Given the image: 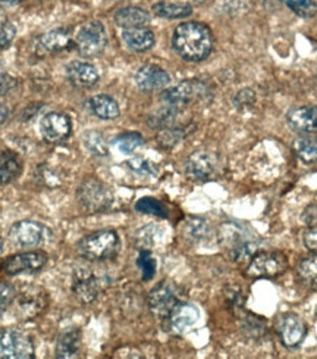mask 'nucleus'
Wrapping results in <instances>:
<instances>
[{"label": "nucleus", "instance_id": "1", "mask_svg": "<svg viewBox=\"0 0 317 359\" xmlns=\"http://www.w3.org/2000/svg\"><path fill=\"white\" fill-rule=\"evenodd\" d=\"M174 50L188 62H200L213 50V34L202 22H185L175 28Z\"/></svg>", "mask_w": 317, "mask_h": 359}, {"label": "nucleus", "instance_id": "2", "mask_svg": "<svg viewBox=\"0 0 317 359\" xmlns=\"http://www.w3.org/2000/svg\"><path fill=\"white\" fill-rule=\"evenodd\" d=\"M218 238L220 246L228 250L231 259L235 262H250V259L258 253V242L253 241L247 229L241 224H222Z\"/></svg>", "mask_w": 317, "mask_h": 359}, {"label": "nucleus", "instance_id": "3", "mask_svg": "<svg viewBox=\"0 0 317 359\" xmlns=\"http://www.w3.org/2000/svg\"><path fill=\"white\" fill-rule=\"evenodd\" d=\"M120 250V241L116 231L101 230L88 234L78 243L80 255L93 262L113 259Z\"/></svg>", "mask_w": 317, "mask_h": 359}, {"label": "nucleus", "instance_id": "4", "mask_svg": "<svg viewBox=\"0 0 317 359\" xmlns=\"http://www.w3.org/2000/svg\"><path fill=\"white\" fill-rule=\"evenodd\" d=\"M73 46L83 56H97L108 46V34L100 21H87L73 34Z\"/></svg>", "mask_w": 317, "mask_h": 359}, {"label": "nucleus", "instance_id": "5", "mask_svg": "<svg viewBox=\"0 0 317 359\" xmlns=\"http://www.w3.org/2000/svg\"><path fill=\"white\" fill-rule=\"evenodd\" d=\"M78 202L88 212H103L113 203L111 189L96 178H88L78 187Z\"/></svg>", "mask_w": 317, "mask_h": 359}, {"label": "nucleus", "instance_id": "6", "mask_svg": "<svg viewBox=\"0 0 317 359\" xmlns=\"http://www.w3.org/2000/svg\"><path fill=\"white\" fill-rule=\"evenodd\" d=\"M34 358L31 337L15 328H0V359Z\"/></svg>", "mask_w": 317, "mask_h": 359}, {"label": "nucleus", "instance_id": "7", "mask_svg": "<svg viewBox=\"0 0 317 359\" xmlns=\"http://www.w3.org/2000/svg\"><path fill=\"white\" fill-rule=\"evenodd\" d=\"M288 268V259L281 252H258L250 259L247 276L251 278H275Z\"/></svg>", "mask_w": 317, "mask_h": 359}, {"label": "nucleus", "instance_id": "8", "mask_svg": "<svg viewBox=\"0 0 317 359\" xmlns=\"http://www.w3.org/2000/svg\"><path fill=\"white\" fill-rule=\"evenodd\" d=\"M50 231L37 221H18L9 230L10 241L21 248H36L48 242Z\"/></svg>", "mask_w": 317, "mask_h": 359}, {"label": "nucleus", "instance_id": "9", "mask_svg": "<svg viewBox=\"0 0 317 359\" xmlns=\"http://www.w3.org/2000/svg\"><path fill=\"white\" fill-rule=\"evenodd\" d=\"M148 308L155 317L164 320L169 316L171 311L181 302L178 289L169 281H163L150 292L148 294Z\"/></svg>", "mask_w": 317, "mask_h": 359}, {"label": "nucleus", "instance_id": "10", "mask_svg": "<svg viewBox=\"0 0 317 359\" xmlns=\"http://www.w3.org/2000/svg\"><path fill=\"white\" fill-rule=\"evenodd\" d=\"M48 255L41 250L24 252L12 255L3 261V271L8 276H20L25 273H38L46 265Z\"/></svg>", "mask_w": 317, "mask_h": 359}, {"label": "nucleus", "instance_id": "11", "mask_svg": "<svg viewBox=\"0 0 317 359\" xmlns=\"http://www.w3.org/2000/svg\"><path fill=\"white\" fill-rule=\"evenodd\" d=\"M219 170V161L216 155L199 151L194 152L185 162V174L194 182H207L211 180Z\"/></svg>", "mask_w": 317, "mask_h": 359}, {"label": "nucleus", "instance_id": "12", "mask_svg": "<svg viewBox=\"0 0 317 359\" xmlns=\"http://www.w3.org/2000/svg\"><path fill=\"white\" fill-rule=\"evenodd\" d=\"M40 131L44 140L49 143H62L69 139L72 133L71 118L62 112H50L41 119Z\"/></svg>", "mask_w": 317, "mask_h": 359}, {"label": "nucleus", "instance_id": "13", "mask_svg": "<svg viewBox=\"0 0 317 359\" xmlns=\"http://www.w3.org/2000/svg\"><path fill=\"white\" fill-rule=\"evenodd\" d=\"M276 332L285 346L295 348L304 340L307 334V325L297 313L286 312L278 318Z\"/></svg>", "mask_w": 317, "mask_h": 359}, {"label": "nucleus", "instance_id": "14", "mask_svg": "<svg viewBox=\"0 0 317 359\" xmlns=\"http://www.w3.org/2000/svg\"><path fill=\"white\" fill-rule=\"evenodd\" d=\"M203 95H204V86L200 81L188 80V81L179 83L178 86L166 88L162 93V100L166 104H172V107H176L181 109L190 102L202 97Z\"/></svg>", "mask_w": 317, "mask_h": 359}, {"label": "nucleus", "instance_id": "15", "mask_svg": "<svg viewBox=\"0 0 317 359\" xmlns=\"http://www.w3.org/2000/svg\"><path fill=\"white\" fill-rule=\"evenodd\" d=\"M72 290L83 304H92L101 290V280L87 268L77 269L73 276Z\"/></svg>", "mask_w": 317, "mask_h": 359}, {"label": "nucleus", "instance_id": "16", "mask_svg": "<svg viewBox=\"0 0 317 359\" xmlns=\"http://www.w3.org/2000/svg\"><path fill=\"white\" fill-rule=\"evenodd\" d=\"M200 318V312L191 304L179 302L168 317H166V327L172 333H184L192 327Z\"/></svg>", "mask_w": 317, "mask_h": 359}, {"label": "nucleus", "instance_id": "17", "mask_svg": "<svg viewBox=\"0 0 317 359\" xmlns=\"http://www.w3.org/2000/svg\"><path fill=\"white\" fill-rule=\"evenodd\" d=\"M135 83L143 92H156L171 83L169 74L157 65H144L135 74Z\"/></svg>", "mask_w": 317, "mask_h": 359}, {"label": "nucleus", "instance_id": "18", "mask_svg": "<svg viewBox=\"0 0 317 359\" xmlns=\"http://www.w3.org/2000/svg\"><path fill=\"white\" fill-rule=\"evenodd\" d=\"M48 305V293L40 287H27L18 294V309L25 318H34Z\"/></svg>", "mask_w": 317, "mask_h": 359}, {"label": "nucleus", "instance_id": "19", "mask_svg": "<svg viewBox=\"0 0 317 359\" xmlns=\"http://www.w3.org/2000/svg\"><path fill=\"white\" fill-rule=\"evenodd\" d=\"M290 127L298 133L311 134L317 131V107L306 104V107L294 108L286 115Z\"/></svg>", "mask_w": 317, "mask_h": 359}, {"label": "nucleus", "instance_id": "20", "mask_svg": "<svg viewBox=\"0 0 317 359\" xmlns=\"http://www.w3.org/2000/svg\"><path fill=\"white\" fill-rule=\"evenodd\" d=\"M66 77L73 86L88 88L99 81V72L92 64L73 61L66 67Z\"/></svg>", "mask_w": 317, "mask_h": 359}, {"label": "nucleus", "instance_id": "21", "mask_svg": "<svg viewBox=\"0 0 317 359\" xmlns=\"http://www.w3.org/2000/svg\"><path fill=\"white\" fill-rule=\"evenodd\" d=\"M73 46V34L69 28H56L43 34L38 40V48L44 52H62Z\"/></svg>", "mask_w": 317, "mask_h": 359}, {"label": "nucleus", "instance_id": "22", "mask_svg": "<svg viewBox=\"0 0 317 359\" xmlns=\"http://www.w3.org/2000/svg\"><path fill=\"white\" fill-rule=\"evenodd\" d=\"M122 40L134 52H147L155 46L156 37L152 29L146 27H137V28H127L122 33Z\"/></svg>", "mask_w": 317, "mask_h": 359}, {"label": "nucleus", "instance_id": "23", "mask_svg": "<svg viewBox=\"0 0 317 359\" xmlns=\"http://www.w3.org/2000/svg\"><path fill=\"white\" fill-rule=\"evenodd\" d=\"M150 13L139 6H127L115 13V24L122 28L146 27L150 22Z\"/></svg>", "mask_w": 317, "mask_h": 359}, {"label": "nucleus", "instance_id": "24", "mask_svg": "<svg viewBox=\"0 0 317 359\" xmlns=\"http://www.w3.org/2000/svg\"><path fill=\"white\" fill-rule=\"evenodd\" d=\"M81 332L77 328H71L60 333L56 341V356L57 358H77L80 352Z\"/></svg>", "mask_w": 317, "mask_h": 359}, {"label": "nucleus", "instance_id": "25", "mask_svg": "<svg viewBox=\"0 0 317 359\" xmlns=\"http://www.w3.org/2000/svg\"><path fill=\"white\" fill-rule=\"evenodd\" d=\"M88 104L96 116L106 119V121H112L120 115L118 102L108 95H96L88 100Z\"/></svg>", "mask_w": 317, "mask_h": 359}, {"label": "nucleus", "instance_id": "26", "mask_svg": "<svg viewBox=\"0 0 317 359\" xmlns=\"http://www.w3.org/2000/svg\"><path fill=\"white\" fill-rule=\"evenodd\" d=\"M293 151L304 163L317 162V136L301 134L293 140Z\"/></svg>", "mask_w": 317, "mask_h": 359}, {"label": "nucleus", "instance_id": "27", "mask_svg": "<svg viewBox=\"0 0 317 359\" xmlns=\"http://www.w3.org/2000/svg\"><path fill=\"white\" fill-rule=\"evenodd\" d=\"M22 171V163L20 158L12 152L0 154V186L12 183L18 178Z\"/></svg>", "mask_w": 317, "mask_h": 359}, {"label": "nucleus", "instance_id": "28", "mask_svg": "<svg viewBox=\"0 0 317 359\" xmlns=\"http://www.w3.org/2000/svg\"><path fill=\"white\" fill-rule=\"evenodd\" d=\"M153 12L157 17L168 18V20H179L187 18L191 15L192 9L185 4H171V2H159L153 5Z\"/></svg>", "mask_w": 317, "mask_h": 359}, {"label": "nucleus", "instance_id": "29", "mask_svg": "<svg viewBox=\"0 0 317 359\" xmlns=\"http://www.w3.org/2000/svg\"><path fill=\"white\" fill-rule=\"evenodd\" d=\"M178 116H179V108L172 107V104H166V107L160 108L155 115L150 116L148 124L157 130L169 128L175 126Z\"/></svg>", "mask_w": 317, "mask_h": 359}, {"label": "nucleus", "instance_id": "30", "mask_svg": "<svg viewBox=\"0 0 317 359\" xmlns=\"http://www.w3.org/2000/svg\"><path fill=\"white\" fill-rule=\"evenodd\" d=\"M298 276L309 287L317 289V252L298 264Z\"/></svg>", "mask_w": 317, "mask_h": 359}, {"label": "nucleus", "instance_id": "31", "mask_svg": "<svg viewBox=\"0 0 317 359\" xmlns=\"http://www.w3.org/2000/svg\"><path fill=\"white\" fill-rule=\"evenodd\" d=\"M84 144L88 149V152H92L96 156H108L109 155V147L106 143L103 134L99 131H87L84 134Z\"/></svg>", "mask_w": 317, "mask_h": 359}, {"label": "nucleus", "instance_id": "32", "mask_svg": "<svg viewBox=\"0 0 317 359\" xmlns=\"http://www.w3.org/2000/svg\"><path fill=\"white\" fill-rule=\"evenodd\" d=\"M135 209L141 214L148 215H156L159 218H168L169 217V209L166 208L164 203H162L157 199L153 198H143L137 203H135Z\"/></svg>", "mask_w": 317, "mask_h": 359}, {"label": "nucleus", "instance_id": "33", "mask_svg": "<svg viewBox=\"0 0 317 359\" xmlns=\"http://www.w3.org/2000/svg\"><path fill=\"white\" fill-rule=\"evenodd\" d=\"M143 143H144V139L139 133H124L120 134L119 137H116L113 142V144L119 149V151L125 155L137 151L139 147L143 146Z\"/></svg>", "mask_w": 317, "mask_h": 359}, {"label": "nucleus", "instance_id": "34", "mask_svg": "<svg viewBox=\"0 0 317 359\" xmlns=\"http://www.w3.org/2000/svg\"><path fill=\"white\" fill-rule=\"evenodd\" d=\"M281 2L301 18H313L317 13V4L314 0H281Z\"/></svg>", "mask_w": 317, "mask_h": 359}, {"label": "nucleus", "instance_id": "35", "mask_svg": "<svg viewBox=\"0 0 317 359\" xmlns=\"http://www.w3.org/2000/svg\"><path fill=\"white\" fill-rule=\"evenodd\" d=\"M184 139V133L181 128L169 127V128H163L157 134V142L164 149H172L175 147L181 140Z\"/></svg>", "mask_w": 317, "mask_h": 359}, {"label": "nucleus", "instance_id": "36", "mask_svg": "<svg viewBox=\"0 0 317 359\" xmlns=\"http://www.w3.org/2000/svg\"><path fill=\"white\" fill-rule=\"evenodd\" d=\"M137 265L141 269L144 281H150L155 277V274H156V259L152 257V253H150L147 249H143L140 252V257L137 259Z\"/></svg>", "mask_w": 317, "mask_h": 359}, {"label": "nucleus", "instance_id": "37", "mask_svg": "<svg viewBox=\"0 0 317 359\" xmlns=\"http://www.w3.org/2000/svg\"><path fill=\"white\" fill-rule=\"evenodd\" d=\"M128 168L132 170L134 172H137L140 175H148V177H155L157 175L159 170L156 167V163L150 162L147 159H143V158H134L131 159L128 163Z\"/></svg>", "mask_w": 317, "mask_h": 359}, {"label": "nucleus", "instance_id": "38", "mask_svg": "<svg viewBox=\"0 0 317 359\" xmlns=\"http://www.w3.org/2000/svg\"><path fill=\"white\" fill-rule=\"evenodd\" d=\"M207 234V222L202 218H191L185 224V236L191 241H202Z\"/></svg>", "mask_w": 317, "mask_h": 359}, {"label": "nucleus", "instance_id": "39", "mask_svg": "<svg viewBox=\"0 0 317 359\" xmlns=\"http://www.w3.org/2000/svg\"><path fill=\"white\" fill-rule=\"evenodd\" d=\"M255 103V93L251 88H243L235 95L234 97V104L235 108L239 111H248L253 108V104Z\"/></svg>", "mask_w": 317, "mask_h": 359}, {"label": "nucleus", "instance_id": "40", "mask_svg": "<svg viewBox=\"0 0 317 359\" xmlns=\"http://www.w3.org/2000/svg\"><path fill=\"white\" fill-rule=\"evenodd\" d=\"M243 330L250 337H260L265 333V330H266V324L259 317L250 316V317L243 320Z\"/></svg>", "mask_w": 317, "mask_h": 359}, {"label": "nucleus", "instance_id": "41", "mask_svg": "<svg viewBox=\"0 0 317 359\" xmlns=\"http://www.w3.org/2000/svg\"><path fill=\"white\" fill-rule=\"evenodd\" d=\"M15 34H17V29H15L13 24L0 22V50H5L10 46Z\"/></svg>", "mask_w": 317, "mask_h": 359}, {"label": "nucleus", "instance_id": "42", "mask_svg": "<svg viewBox=\"0 0 317 359\" xmlns=\"http://www.w3.org/2000/svg\"><path fill=\"white\" fill-rule=\"evenodd\" d=\"M15 297H17L15 290L10 286H8V284L0 283V316L12 305Z\"/></svg>", "mask_w": 317, "mask_h": 359}, {"label": "nucleus", "instance_id": "43", "mask_svg": "<svg viewBox=\"0 0 317 359\" xmlns=\"http://www.w3.org/2000/svg\"><path fill=\"white\" fill-rule=\"evenodd\" d=\"M18 87V81L15 80L9 74L0 72V96H8L15 92Z\"/></svg>", "mask_w": 317, "mask_h": 359}, {"label": "nucleus", "instance_id": "44", "mask_svg": "<svg viewBox=\"0 0 317 359\" xmlns=\"http://www.w3.org/2000/svg\"><path fill=\"white\" fill-rule=\"evenodd\" d=\"M303 243L309 250L317 252V224L309 226L303 236Z\"/></svg>", "mask_w": 317, "mask_h": 359}, {"label": "nucleus", "instance_id": "45", "mask_svg": "<svg viewBox=\"0 0 317 359\" xmlns=\"http://www.w3.org/2000/svg\"><path fill=\"white\" fill-rule=\"evenodd\" d=\"M225 293H226V299H228V302L231 304V306L239 308L241 305H243V293H241L238 286L226 287Z\"/></svg>", "mask_w": 317, "mask_h": 359}, {"label": "nucleus", "instance_id": "46", "mask_svg": "<svg viewBox=\"0 0 317 359\" xmlns=\"http://www.w3.org/2000/svg\"><path fill=\"white\" fill-rule=\"evenodd\" d=\"M303 221L307 222V226H313V224H317V206L311 205L309 206L304 214H303Z\"/></svg>", "mask_w": 317, "mask_h": 359}, {"label": "nucleus", "instance_id": "47", "mask_svg": "<svg viewBox=\"0 0 317 359\" xmlns=\"http://www.w3.org/2000/svg\"><path fill=\"white\" fill-rule=\"evenodd\" d=\"M9 115H10V112H9V109L5 107V104H2L0 103V124H3V123H6V119L9 118Z\"/></svg>", "mask_w": 317, "mask_h": 359}, {"label": "nucleus", "instance_id": "48", "mask_svg": "<svg viewBox=\"0 0 317 359\" xmlns=\"http://www.w3.org/2000/svg\"><path fill=\"white\" fill-rule=\"evenodd\" d=\"M24 2V0H0V4H20Z\"/></svg>", "mask_w": 317, "mask_h": 359}, {"label": "nucleus", "instance_id": "49", "mask_svg": "<svg viewBox=\"0 0 317 359\" xmlns=\"http://www.w3.org/2000/svg\"><path fill=\"white\" fill-rule=\"evenodd\" d=\"M2 250H3V238L0 237V253H2Z\"/></svg>", "mask_w": 317, "mask_h": 359}, {"label": "nucleus", "instance_id": "50", "mask_svg": "<svg viewBox=\"0 0 317 359\" xmlns=\"http://www.w3.org/2000/svg\"><path fill=\"white\" fill-rule=\"evenodd\" d=\"M190 2H192V4H204L206 0H190Z\"/></svg>", "mask_w": 317, "mask_h": 359}]
</instances>
